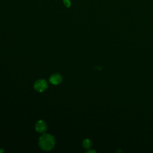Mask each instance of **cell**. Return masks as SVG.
<instances>
[{"label": "cell", "mask_w": 153, "mask_h": 153, "mask_svg": "<svg viewBox=\"0 0 153 153\" xmlns=\"http://www.w3.org/2000/svg\"><path fill=\"white\" fill-rule=\"evenodd\" d=\"M54 137L49 134H43L39 139V145L44 151H50L54 146Z\"/></svg>", "instance_id": "6da1fadb"}, {"label": "cell", "mask_w": 153, "mask_h": 153, "mask_svg": "<svg viewBox=\"0 0 153 153\" xmlns=\"http://www.w3.org/2000/svg\"><path fill=\"white\" fill-rule=\"evenodd\" d=\"M33 87L36 91L39 92H42L47 88L48 84L45 80L41 79L36 81L35 82Z\"/></svg>", "instance_id": "7a4b0ae2"}, {"label": "cell", "mask_w": 153, "mask_h": 153, "mask_svg": "<svg viewBox=\"0 0 153 153\" xmlns=\"http://www.w3.org/2000/svg\"><path fill=\"white\" fill-rule=\"evenodd\" d=\"M35 129L39 133H44L47 129V125L44 121H38L35 125Z\"/></svg>", "instance_id": "3957f363"}, {"label": "cell", "mask_w": 153, "mask_h": 153, "mask_svg": "<svg viewBox=\"0 0 153 153\" xmlns=\"http://www.w3.org/2000/svg\"><path fill=\"white\" fill-rule=\"evenodd\" d=\"M62 81V76L59 74H53L50 78V82L54 85H57L60 84Z\"/></svg>", "instance_id": "277c9868"}, {"label": "cell", "mask_w": 153, "mask_h": 153, "mask_svg": "<svg viewBox=\"0 0 153 153\" xmlns=\"http://www.w3.org/2000/svg\"><path fill=\"white\" fill-rule=\"evenodd\" d=\"M83 146H84V147L85 148L88 149V148L90 147V146H91V143H90V140H88V139L84 140L83 141Z\"/></svg>", "instance_id": "5b68a950"}, {"label": "cell", "mask_w": 153, "mask_h": 153, "mask_svg": "<svg viewBox=\"0 0 153 153\" xmlns=\"http://www.w3.org/2000/svg\"><path fill=\"white\" fill-rule=\"evenodd\" d=\"M64 4L66 7H69L71 6V1L69 0H63Z\"/></svg>", "instance_id": "8992f818"}]
</instances>
